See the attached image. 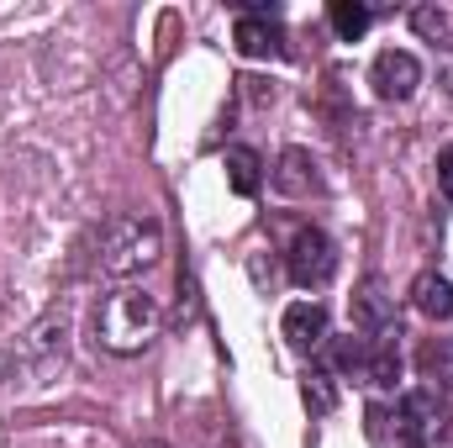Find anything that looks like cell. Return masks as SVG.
<instances>
[{"mask_svg":"<svg viewBox=\"0 0 453 448\" xmlns=\"http://www.w3.org/2000/svg\"><path fill=\"white\" fill-rule=\"evenodd\" d=\"M158 328H164V306L142 285H116L96 306V343L106 353H142L158 337Z\"/></svg>","mask_w":453,"mask_h":448,"instance_id":"6da1fadb","label":"cell"},{"mask_svg":"<svg viewBox=\"0 0 453 448\" xmlns=\"http://www.w3.org/2000/svg\"><path fill=\"white\" fill-rule=\"evenodd\" d=\"M158 253H164L158 222H148V217H111V222L101 227L96 264H101V274L127 280V274H142L148 264H158Z\"/></svg>","mask_w":453,"mask_h":448,"instance_id":"7a4b0ae2","label":"cell"},{"mask_svg":"<svg viewBox=\"0 0 453 448\" xmlns=\"http://www.w3.org/2000/svg\"><path fill=\"white\" fill-rule=\"evenodd\" d=\"M285 269L301 290H322L333 274H338V248L322 227H301L290 237V253H285Z\"/></svg>","mask_w":453,"mask_h":448,"instance_id":"3957f363","label":"cell"},{"mask_svg":"<svg viewBox=\"0 0 453 448\" xmlns=\"http://www.w3.org/2000/svg\"><path fill=\"white\" fill-rule=\"evenodd\" d=\"M395 412H401V422H406V433H411V444L417 448H443L449 444V406L438 401V390L417 385V390L401 396Z\"/></svg>","mask_w":453,"mask_h":448,"instance_id":"277c9868","label":"cell"},{"mask_svg":"<svg viewBox=\"0 0 453 448\" xmlns=\"http://www.w3.org/2000/svg\"><path fill=\"white\" fill-rule=\"evenodd\" d=\"M232 42H237V53H242V58H285V53H290L285 27H280L264 5H253V11H242V16H237Z\"/></svg>","mask_w":453,"mask_h":448,"instance_id":"5b68a950","label":"cell"},{"mask_svg":"<svg viewBox=\"0 0 453 448\" xmlns=\"http://www.w3.org/2000/svg\"><path fill=\"white\" fill-rule=\"evenodd\" d=\"M369 85H374L380 101H411L417 85H422V64H417V53H406V48H385V53L374 58V69H369Z\"/></svg>","mask_w":453,"mask_h":448,"instance_id":"8992f818","label":"cell"},{"mask_svg":"<svg viewBox=\"0 0 453 448\" xmlns=\"http://www.w3.org/2000/svg\"><path fill=\"white\" fill-rule=\"evenodd\" d=\"M353 328H358V337H401L395 306H390V296H385L380 280L358 285V296H353Z\"/></svg>","mask_w":453,"mask_h":448,"instance_id":"52a82bcc","label":"cell"},{"mask_svg":"<svg viewBox=\"0 0 453 448\" xmlns=\"http://www.w3.org/2000/svg\"><path fill=\"white\" fill-rule=\"evenodd\" d=\"M280 328H285V343L296 353H317L327 343V306L322 301H296V306H285Z\"/></svg>","mask_w":453,"mask_h":448,"instance_id":"ba28073f","label":"cell"},{"mask_svg":"<svg viewBox=\"0 0 453 448\" xmlns=\"http://www.w3.org/2000/svg\"><path fill=\"white\" fill-rule=\"evenodd\" d=\"M274 185H280V196H317L322 190L317 158L306 148H285L280 153V169H274Z\"/></svg>","mask_w":453,"mask_h":448,"instance_id":"9c48e42d","label":"cell"},{"mask_svg":"<svg viewBox=\"0 0 453 448\" xmlns=\"http://www.w3.org/2000/svg\"><path fill=\"white\" fill-rule=\"evenodd\" d=\"M411 306H417L422 317H433V322H449L453 317V280L438 274V269H422V274L411 280Z\"/></svg>","mask_w":453,"mask_h":448,"instance_id":"30bf717a","label":"cell"},{"mask_svg":"<svg viewBox=\"0 0 453 448\" xmlns=\"http://www.w3.org/2000/svg\"><path fill=\"white\" fill-rule=\"evenodd\" d=\"M226 185H232L237 196H258V185H264V164H258L253 148H226Z\"/></svg>","mask_w":453,"mask_h":448,"instance_id":"8fae6325","label":"cell"},{"mask_svg":"<svg viewBox=\"0 0 453 448\" xmlns=\"http://www.w3.org/2000/svg\"><path fill=\"white\" fill-rule=\"evenodd\" d=\"M369 438H374V448H417L401 412H390V406H369Z\"/></svg>","mask_w":453,"mask_h":448,"instance_id":"7c38bea8","label":"cell"},{"mask_svg":"<svg viewBox=\"0 0 453 448\" xmlns=\"http://www.w3.org/2000/svg\"><path fill=\"white\" fill-rule=\"evenodd\" d=\"M333 32H338L342 42H358L364 32H369V5H358V0H333Z\"/></svg>","mask_w":453,"mask_h":448,"instance_id":"4fadbf2b","label":"cell"},{"mask_svg":"<svg viewBox=\"0 0 453 448\" xmlns=\"http://www.w3.org/2000/svg\"><path fill=\"white\" fill-rule=\"evenodd\" d=\"M306 401H311L317 412H333L338 390H333V375H327V369H306Z\"/></svg>","mask_w":453,"mask_h":448,"instance_id":"5bb4252c","label":"cell"},{"mask_svg":"<svg viewBox=\"0 0 453 448\" xmlns=\"http://www.w3.org/2000/svg\"><path fill=\"white\" fill-rule=\"evenodd\" d=\"M438 190L453 201V148H443V153H438Z\"/></svg>","mask_w":453,"mask_h":448,"instance_id":"9a60e30c","label":"cell"},{"mask_svg":"<svg viewBox=\"0 0 453 448\" xmlns=\"http://www.w3.org/2000/svg\"><path fill=\"white\" fill-rule=\"evenodd\" d=\"M142 448H169V444H142Z\"/></svg>","mask_w":453,"mask_h":448,"instance_id":"2e32d148","label":"cell"}]
</instances>
